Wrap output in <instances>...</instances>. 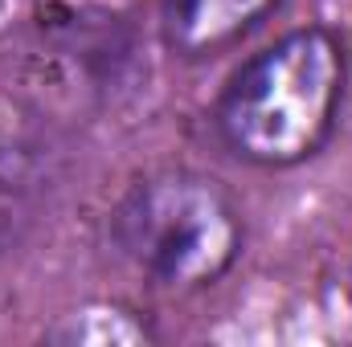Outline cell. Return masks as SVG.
Returning <instances> with one entry per match:
<instances>
[{
	"instance_id": "6da1fadb",
	"label": "cell",
	"mask_w": 352,
	"mask_h": 347,
	"mask_svg": "<svg viewBox=\"0 0 352 347\" xmlns=\"http://www.w3.org/2000/svg\"><path fill=\"white\" fill-rule=\"evenodd\" d=\"M344 82V45L320 25L295 29L230 78L217 102V127L242 160L291 168L332 135Z\"/></svg>"
},
{
	"instance_id": "7a4b0ae2",
	"label": "cell",
	"mask_w": 352,
	"mask_h": 347,
	"mask_svg": "<svg viewBox=\"0 0 352 347\" xmlns=\"http://www.w3.org/2000/svg\"><path fill=\"white\" fill-rule=\"evenodd\" d=\"M119 254L156 286H213L242 254V217L217 180L201 172H152L135 180L111 213Z\"/></svg>"
},
{
	"instance_id": "277c9868",
	"label": "cell",
	"mask_w": 352,
	"mask_h": 347,
	"mask_svg": "<svg viewBox=\"0 0 352 347\" xmlns=\"http://www.w3.org/2000/svg\"><path fill=\"white\" fill-rule=\"evenodd\" d=\"M148 331L131 315L111 323V327H94V315H70V323L54 331V339H62V344H135Z\"/></svg>"
},
{
	"instance_id": "3957f363",
	"label": "cell",
	"mask_w": 352,
	"mask_h": 347,
	"mask_svg": "<svg viewBox=\"0 0 352 347\" xmlns=\"http://www.w3.org/2000/svg\"><path fill=\"white\" fill-rule=\"evenodd\" d=\"M278 0H168L164 29L180 58H205L250 33Z\"/></svg>"
}]
</instances>
